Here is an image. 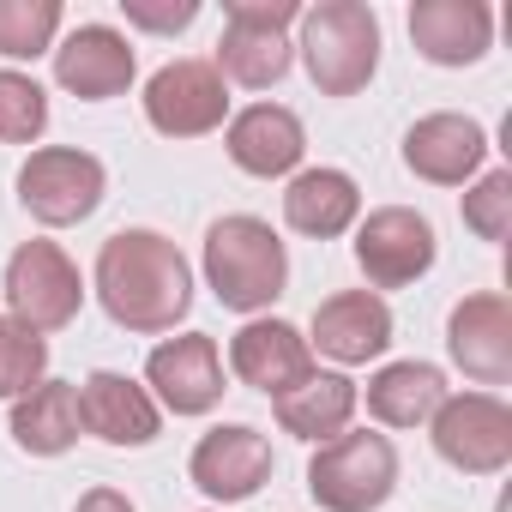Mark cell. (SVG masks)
<instances>
[{
	"label": "cell",
	"mask_w": 512,
	"mask_h": 512,
	"mask_svg": "<svg viewBox=\"0 0 512 512\" xmlns=\"http://www.w3.org/2000/svg\"><path fill=\"white\" fill-rule=\"evenodd\" d=\"M223 151L241 175H290L308 151V133H302V115L284 109V103H247L241 115H229L223 127Z\"/></svg>",
	"instance_id": "16"
},
{
	"label": "cell",
	"mask_w": 512,
	"mask_h": 512,
	"mask_svg": "<svg viewBox=\"0 0 512 512\" xmlns=\"http://www.w3.org/2000/svg\"><path fill=\"white\" fill-rule=\"evenodd\" d=\"M145 392L157 398V410H175V416L217 410L223 404V356H217V338H205V332L163 338L145 356Z\"/></svg>",
	"instance_id": "12"
},
{
	"label": "cell",
	"mask_w": 512,
	"mask_h": 512,
	"mask_svg": "<svg viewBox=\"0 0 512 512\" xmlns=\"http://www.w3.org/2000/svg\"><path fill=\"white\" fill-rule=\"evenodd\" d=\"M229 374L253 392L278 398V392H290L314 374V350L290 320H247L229 338Z\"/></svg>",
	"instance_id": "15"
},
{
	"label": "cell",
	"mask_w": 512,
	"mask_h": 512,
	"mask_svg": "<svg viewBox=\"0 0 512 512\" xmlns=\"http://www.w3.org/2000/svg\"><path fill=\"white\" fill-rule=\"evenodd\" d=\"M121 13H127V25H139V31L175 37V31H187V25L199 19V0H121Z\"/></svg>",
	"instance_id": "29"
},
{
	"label": "cell",
	"mask_w": 512,
	"mask_h": 512,
	"mask_svg": "<svg viewBox=\"0 0 512 512\" xmlns=\"http://www.w3.org/2000/svg\"><path fill=\"white\" fill-rule=\"evenodd\" d=\"M0 290H7V320H19L37 338L73 326L79 308H85V278L67 260L61 241H19L13 260H7V278H0Z\"/></svg>",
	"instance_id": "5"
},
{
	"label": "cell",
	"mask_w": 512,
	"mask_h": 512,
	"mask_svg": "<svg viewBox=\"0 0 512 512\" xmlns=\"http://www.w3.org/2000/svg\"><path fill=\"white\" fill-rule=\"evenodd\" d=\"M410 43L434 67H476L494 43V13L482 0H416L410 7Z\"/></svg>",
	"instance_id": "20"
},
{
	"label": "cell",
	"mask_w": 512,
	"mask_h": 512,
	"mask_svg": "<svg viewBox=\"0 0 512 512\" xmlns=\"http://www.w3.org/2000/svg\"><path fill=\"white\" fill-rule=\"evenodd\" d=\"M55 37H61V0H0V55L7 61L55 55Z\"/></svg>",
	"instance_id": "25"
},
{
	"label": "cell",
	"mask_w": 512,
	"mask_h": 512,
	"mask_svg": "<svg viewBox=\"0 0 512 512\" xmlns=\"http://www.w3.org/2000/svg\"><path fill=\"white\" fill-rule=\"evenodd\" d=\"M49 380V344L37 338V332H25L19 320H7L0 314V398L7 404H19L31 386H43Z\"/></svg>",
	"instance_id": "27"
},
{
	"label": "cell",
	"mask_w": 512,
	"mask_h": 512,
	"mask_svg": "<svg viewBox=\"0 0 512 512\" xmlns=\"http://www.w3.org/2000/svg\"><path fill=\"white\" fill-rule=\"evenodd\" d=\"M398 488V446L368 428H344L308 458V494L320 512H380Z\"/></svg>",
	"instance_id": "4"
},
{
	"label": "cell",
	"mask_w": 512,
	"mask_h": 512,
	"mask_svg": "<svg viewBox=\"0 0 512 512\" xmlns=\"http://www.w3.org/2000/svg\"><path fill=\"white\" fill-rule=\"evenodd\" d=\"M97 302L127 332H175L193 308V272L181 247L157 229H115L97 247Z\"/></svg>",
	"instance_id": "1"
},
{
	"label": "cell",
	"mask_w": 512,
	"mask_h": 512,
	"mask_svg": "<svg viewBox=\"0 0 512 512\" xmlns=\"http://www.w3.org/2000/svg\"><path fill=\"white\" fill-rule=\"evenodd\" d=\"M356 404H362L356 380H350V374H320V368H314L302 386H290V392H278V398H272L278 428H284V434H296V440H314V446L338 440V434L350 428Z\"/></svg>",
	"instance_id": "22"
},
{
	"label": "cell",
	"mask_w": 512,
	"mask_h": 512,
	"mask_svg": "<svg viewBox=\"0 0 512 512\" xmlns=\"http://www.w3.org/2000/svg\"><path fill=\"white\" fill-rule=\"evenodd\" d=\"M139 61H133V43L115 31V25H79L61 49H55V85L73 91L79 103H109L133 85Z\"/></svg>",
	"instance_id": "17"
},
{
	"label": "cell",
	"mask_w": 512,
	"mask_h": 512,
	"mask_svg": "<svg viewBox=\"0 0 512 512\" xmlns=\"http://www.w3.org/2000/svg\"><path fill=\"white\" fill-rule=\"evenodd\" d=\"M434 223L410 205H380L356 223V266L368 290H410L416 278L434 272Z\"/></svg>",
	"instance_id": "9"
},
{
	"label": "cell",
	"mask_w": 512,
	"mask_h": 512,
	"mask_svg": "<svg viewBox=\"0 0 512 512\" xmlns=\"http://www.w3.org/2000/svg\"><path fill=\"white\" fill-rule=\"evenodd\" d=\"M79 428L97 434L103 446H133L139 452V446H151L163 434V410L139 380H127L115 368H97L79 386Z\"/></svg>",
	"instance_id": "14"
},
{
	"label": "cell",
	"mask_w": 512,
	"mask_h": 512,
	"mask_svg": "<svg viewBox=\"0 0 512 512\" xmlns=\"http://www.w3.org/2000/svg\"><path fill=\"white\" fill-rule=\"evenodd\" d=\"M229 25H223V37H217V73H223V85L235 79V85H247V91H266V85H278L284 73H290V61H296V49H290V25L302 19V7L296 0H229Z\"/></svg>",
	"instance_id": "6"
},
{
	"label": "cell",
	"mask_w": 512,
	"mask_h": 512,
	"mask_svg": "<svg viewBox=\"0 0 512 512\" xmlns=\"http://www.w3.org/2000/svg\"><path fill=\"white\" fill-rule=\"evenodd\" d=\"M392 344V308L374 296V290H338L314 308V338L308 350L344 362V368H362L374 356H386Z\"/></svg>",
	"instance_id": "19"
},
{
	"label": "cell",
	"mask_w": 512,
	"mask_h": 512,
	"mask_svg": "<svg viewBox=\"0 0 512 512\" xmlns=\"http://www.w3.org/2000/svg\"><path fill=\"white\" fill-rule=\"evenodd\" d=\"M49 133V91L31 73L0 67V145H37Z\"/></svg>",
	"instance_id": "26"
},
{
	"label": "cell",
	"mask_w": 512,
	"mask_h": 512,
	"mask_svg": "<svg viewBox=\"0 0 512 512\" xmlns=\"http://www.w3.org/2000/svg\"><path fill=\"white\" fill-rule=\"evenodd\" d=\"M302 61L320 97H356L368 91L380 67V19L362 0H320L302 7Z\"/></svg>",
	"instance_id": "3"
},
{
	"label": "cell",
	"mask_w": 512,
	"mask_h": 512,
	"mask_svg": "<svg viewBox=\"0 0 512 512\" xmlns=\"http://www.w3.org/2000/svg\"><path fill=\"white\" fill-rule=\"evenodd\" d=\"M464 229L482 235V241H506V229H512V169H488L464 193Z\"/></svg>",
	"instance_id": "28"
},
{
	"label": "cell",
	"mask_w": 512,
	"mask_h": 512,
	"mask_svg": "<svg viewBox=\"0 0 512 512\" xmlns=\"http://www.w3.org/2000/svg\"><path fill=\"white\" fill-rule=\"evenodd\" d=\"M356 217H362V187H356L344 169H296V175H290V187H284V223H290L296 235L332 241V235H344Z\"/></svg>",
	"instance_id": "21"
},
{
	"label": "cell",
	"mask_w": 512,
	"mask_h": 512,
	"mask_svg": "<svg viewBox=\"0 0 512 512\" xmlns=\"http://www.w3.org/2000/svg\"><path fill=\"white\" fill-rule=\"evenodd\" d=\"M434 452L464 476H494L512 464V410L494 392H446V404L428 416Z\"/></svg>",
	"instance_id": "8"
},
{
	"label": "cell",
	"mask_w": 512,
	"mask_h": 512,
	"mask_svg": "<svg viewBox=\"0 0 512 512\" xmlns=\"http://www.w3.org/2000/svg\"><path fill=\"white\" fill-rule=\"evenodd\" d=\"M446 350L476 386H506L512 380V302L500 290L464 296L446 320Z\"/></svg>",
	"instance_id": "13"
},
{
	"label": "cell",
	"mask_w": 512,
	"mask_h": 512,
	"mask_svg": "<svg viewBox=\"0 0 512 512\" xmlns=\"http://www.w3.org/2000/svg\"><path fill=\"white\" fill-rule=\"evenodd\" d=\"M482 157H488L482 121L452 115V109L422 115V121L404 133V169H410L416 181H434V187H464V181L482 169Z\"/></svg>",
	"instance_id": "18"
},
{
	"label": "cell",
	"mask_w": 512,
	"mask_h": 512,
	"mask_svg": "<svg viewBox=\"0 0 512 512\" xmlns=\"http://www.w3.org/2000/svg\"><path fill=\"white\" fill-rule=\"evenodd\" d=\"M187 476L217 506L253 500V494L272 482V440L260 428H247V422H223V428L199 434V446L187 458Z\"/></svg>",
	"instance_id": "11"
},
{
	"label": "cell",
	"mask_w": 512,
	"mask_h": 512,
	"mask_svg": "<svg viewBox=\"0 0 512 512\" xmlns=\"http://www.w3.org/2000/svg\"><path fill=\"white\" fill-rule=\"evenodd\" d=\"M446 404V374L434 362H386L368 380V416L386 428H422Z\"/></svg>",
	"instance_id": "24"
},
{
	"label": "cell",
	"mask_w": 512,
	"mask_h": 512,
	"mask_svg": "<svg viewBox=\"0 0 512 512\" xmlns=\"http://www.w3.org/2000/svg\"><path fill=\"white\" fill-rule=\"evenodd\" d=\"M79 512H133V500H127L121 488H91V494L79 500Z\"/></svg>",
	"instance_id": "30"
},
{
	"label": "cell",
	"mask_w": 512,
	"mask_h": 512,
	"mask_svg": "<svg viewBox=\"0 0 512 512\" xmlns=\"http://www.w3.org/2000/svg\"><path fill=\"white\" fill-rule=\"evenodd\" d=\"M205 284L229 314H260L290 284V253L266 217L229 211L205 229Z\"/></svg>",
	"instance_id": "2"
},
{
	"label": "cell",
	"mask_w": 512,
	"mask_h": 512,
	"mask_svg": "<svg viewBox=\"0 0 512 512\" xmlns=\"http://www.w3.org/2000/svg\"><path fill=\"white\" fill-rule=\"evenodd\" d=\"M13 440L31 458H61L79 446V386L43 380L13 404Z\"/></svg>",
	"instance_id": "23"
},
{
	"label": "cell",
	"mask_w": 512,
	"mask_h": 512,
	"mask_svg": "<svg viewBox=\"0 0 512 512\" xmlns=\"http://www.w3.org/2000/svg\"><path fill=\"white\" fill-rule=\"evenodd\" d=\"M109 193V169L79 151V145H43L25 157L19 169V205L25 217L49 223V229H67V223H85Z\"/></svg>",
	"instance_id": "7"
},
{
	"label": "cell",
	"mask_w": 512,
	"mask_h": 512,
	"mask_svg": "<svg viewBox=\"0 0 512 512\" xmlns=\"http://www.w3.org/2000/svg\"><path fill=\"white\" fill-rule=\"evenodd\" d=\"M229 115V85L211 61H169L151 73L145 85V121L163 133V139H199V133H217Z\"/></svg>",
	"instance_id": "10"
}]
</instances>
